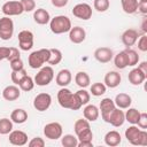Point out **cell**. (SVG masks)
I'll use <instances>...</instances> for the list:
<instances>
[{
    "mask_svg": "<svg viewBox=\"0 0 147 147\" xmlns=\"http://www.w3.org/2000/svg\"><path fill=\"white\" fill-rule=\"evenodd\" d=\"M74 130L78 139L77 147H92L93 142V132L90 126V122L87 119H77L74 124Z\"/></svg>",
    "mask_w": 147,
    "mask_h": 147,
    "instance_id": "1",
    "label": "cell"
},
{
    "mask_svg": "<svg viewBox=\"0 0 147 147\" xmlns=\"http://www.w3.org/2000/svg\"><path fill=\"white\" fill-rule=\"evenodd\" d=\"M57 101L62 108H68L71 110H78L82 107V103L76 94L65 87H62L57 92Z\"/></svg>",
    "mask_w": 147,
    "mask_h": 147,
    "instance_id": "2",
    "label": "cell"
},
{
    "mask_svg": "<svg viewBox=\"0 0 147 147\" xmlns=\"http://www.w3.org/2000/svg\"><path fill=\"white\" fill-rule=\"evenodd\" d=\"M49 28L51 31L55 34H61V33H65L69 32L71 26V21L68 16L64 15H57L53 18H51L49 21Z\"/></svg>",
    "mask_w": 147,
    "mask_h": 147,
    "instance_id": "3",
    "label": "cell"
},
{
    "mask_svg": "<svg viewBox=\"0 0 147 147\" xmlns=\"http://www.w3.org/2000/svg\"><path fill=\"white\" fill-rule=\"evenodd\" d=\"M48 59H49V48H41L32 52L29 55L28 62L32 69H38L41 68L42 64L48 61Z\"/></svg>",
    "mask_w": 147,
    "mask_h": 147,
    "instance_id": "4",
    "label": "cell"
},
{
    "mask_svg": "<svg viewBox=\"0 0 147 147\" xmlns=\"http://www.w3.org/2000/svg\"><path fill=\"white\" fill-rule=\"evenodd\" d=\"M54 78V70L51 65H46L42 67L38 74L34 77V84H37L38 86H46L48 85Z\"/></svg>",
    "mask_w": 147,
    "mask_h": 147,
    "instance_id": "5",
    "label": "cell"
},
{
    "mask_svg": "<svg viewBox=\"0 0 147 147\" xmlns=\"http://www.w3.org/2000/svg\"><path fill=\"white\" fill-rule=\"evenodd\" d=\"M14 34V22L9 16L0 18V39L9 40Z\"/></svg>",
    "mask_w": 147,
    "mask_h": 147,
    "instance_id": "6",
    "label": "cell"
},
{
    "mask_svg": "<svg viewBox=\"0 0 147 147\" xmlns=\"http://www.w3.org/2000/svg\"><path fill=\"white\" fill-rule=\"evenodd\" d=\"M1 11L5 14V16H16V15H21L24 11V9H23L21 1L11 0V1H7L2 5Z\"/></svg>",
    "mask_w": 147,
    "mask_h": 147,
    "instance_id": "7",
    "label": "cell"
},
{
    "mask_svg": "<svg viewBox=\"0 0 147 147\" xmlns=\"http://www.w3.org/2000/svg\"><path fill=\"white\" fill-rule=\"evenodd\" d=\"M62 132H63L62 125L57 122H52L44 126V134L46 138H48L51 140H56V139L61 138Z\"/></svg>",
    "mask_w": 147,
    "mask_h": 147,
    "instance_id": "8",
    "label": "cell"
},
{
    "mask_svg": "<svg viewBox=\"0 0 147 147\" xmlns=\"http://www.w3.org/2000/svg\"><path fill=\"white\" fill-rule=\"evenodd\" d=\"M72 15L77 18L87 21L92 17V7L88 3H85V2L77 3L72 8Z\"/></svg>",
    "mask_w": 147,
    "mask_h": 147,
    "instance_id": "9",
    "label": "cell"
},
{
    "mask_svg": "<svg viewBox=\"0 0 147 147\" xmlns=\"http://www.w3.org/2000/svg\"><path fill=\"white\" fill-rule=\"evenodd\" d=\"M52 103V96L48 93H39L34 100H33V107L38 111H45L51 107Z\"/></svg>",
    "mask_w": 147,
    "mask_h": 147,
    "instance_id": "10",
    "label": "cell"
},
{
    "mask_svg": "<svg viewBox=\"0 0 147 147\" xmlns=\"http://www.w3.org/2000/svg\"><path fill=\"white\" fill-rule=\"evenodd\" d=\"M33 46V33L29 30H22L18 33V47L22 51H29Z\"/></svg>",
    "mask_w": 147,
    "mask_h": 147,
    "instance_id": "11",
    "label": "cell"
},
{
    "mask_svg": "<svg viewBox=\"0 0 147 147\" xmlns=\"http://www.w3.org/2000/svg\"><path fill=\"white\" fill-rule=\"evenodd\" d=\"M9 142L14 146H24L28 144V134L21 130H11L9 133Z\"/></svg>",
    "mask_w": 147,
    "mask_h": 147,
    "instance_id": "12",
    "label": "cell"
},
{
    "mask_svg": "<svg viewBox=\"0 0 147 147\" xmlns=\"http://www.w3.org/2000/svg\"><path fill=\"white\" fill-rule=\"evenodd\" d=\"M125 122V115L123 113V110H121L119 108H115L108 116V119H107V123L111 124L113 126L115 127H119L124 124Z\"/></svg>",
    "mask_w": 147,
    "mask_h": 147,
    "instance_id": "13",
    "label": "cell"
},
{
    "mask_svg": "<svg viewBox=\"0 0 147 147\" xmlns=\"http://www.w3.org/2000/svg\"><path fill=\"white\" fill-rule=\"evenodd\" d=\"M113 56H114V53L108 47H99L94 52V57L100 63H108V62H110Z\"/></svg>",
    "mask_w": 147,
    "mask_h": 147,
    "instance_id": "14",
    "label": "cell"
},
{
    "mask_svg": "<svg viewBox=\"0 0 147 147\" xmlns=\"http://www.w3.org/2000/svg\"><path fill=\"white\" fill-rule=\"evenodd\" d=\"M115 108H116L115 102H114V100H111L110 98H105V99L101 100L99 110H101V116H102V119H103L105 122H107L109 114H110Z\"/></svg>",
    "mask_w": 147,
    "mask_h": 147,
    "instance_id": "15",
    "label": "cell"
},
{
    "mask_svg": "<svg viewBox=\"0 0 147 147\" xmlns=\"http://www.w3.org/2000/svg\"><path fill=\"white\" fill-rule=\"evenodd\" d=\"M86 32L82 26H74L69 31V39L74 44H80L85 40Z\"/></svg>",
    "mask_w": 147,
    "mask_h": 147,
    "instance_id": "16",
    "label": "cell"
},
{
    "mask_svg": "<svg viewBox=\"0 0 147 147\" xmlns=\"http://www.w3.org/2000/svg\"><path fill=\"white\" fill-rule=\"evenodd\" d=\"M138 37H139V33L136 29H127L122 34V42L124 44V46L131 47L137 42Z\"/></svg>",
    "mask_w": 147,
    "mask_h": 147,
    "instance_id": "17",
    "label": "cell"
},
{
    "mask_svg": "<svg viewBox=\"0 0 147 147\" xmlns=\"http://www.w3.org/2000/svg\"><path fill=\"white\" fill-rule=\"evenodd\" d=\"M21 90L16 85H8L2 91V98L7 101H15L20 98Z\"/></svg>",
    "mask_w": 147,
    "mask_h": 147,
    "instance_id": "18",
    "label": "cell"
},
{
    "mask_svg": "<svg viewBox=\"0 0 147 147\" xmlns=\"http://www.w3.org/2000/svg\"><path fill=\"white\" fill-rule=\"evenodd\" d=\"M146 77H147V75H145L139 68H134V69H132V70L129 72L127 79H129V82H130L132 85L138 86V85H140V84H142V83L145 82Z\"/></svg>",
    "mask_w": 147,
    "mask_h": 147,
    "instance_id": "19",
    "label": "cell"
},
{
    "mask_svg": "<svg viewBox=\"0 0 147 147\" xmlns=\"http://www.w3.org/2000/svg\"><path fill=\"white\" fill-rule=\"evenodd\" d=\"M71 79H72V75H71L70 70L62 69L57 72V75L55 77V83L61 87H65L71 83Z\"/></svg>",
    "mask_w": 147,
    "mask_h": 147,
    "instance_id": "20",
    "label": "cell"
},
{
    "mask_svg": "<svg viewBox=\"0 0 147 147\" xmlns=\"http://www.w3.org/2000/svg\"><path fill=\"white\" fill-rule=\"evenodd\" d=\"M122 77L117 71H109L105 76V85L110 88H115L121 84Z\"/></svg>",
    "mask_w": 147,
    "mask_h": 147,
    "instance_id": "21",
    "label": "cell"
},
{
    "mask_svg": "<svg viewBox=\"0 0 147 147\" xmlns=\"http://www.w3.org/2000/svg\"><path fill=\"white\" fill-rule=\"evenodd\" d=\"M33 20H34L36 23H38V24H40V25H45V24L49 23V21H51V15H49V13H48L46 9H44V8H38V9H36L34 13H33Z\"/></svg>",
    "mask_w": 147,
    "mask_h": 147,
    "instance_id": "22",
    "label": "cell"
},
{
    "mask_svg": "<svg viewBox=\"0 0 147 147\" xmlns=\"http://www.w3.org/2000/svg\"><path fill=\"white\" fill-rule=\"evenodd\" d=\"M83 115L85 117V119H87L88 122H95L99 118L100 115V110L96 106L94 105H87L84 109H83Z\"/></svg>",
    "mask_w": 147,
    "mask_h": 147,
    "instance_id": "23",
    "label": "cell"
},
{
    "mask_svg": "<svg viewBox=\"0 0 147 147\" xmlns=\"http://www.w3.org/2000/svg\"><path fill=\"white\" fill-rule=\"evenodd\" d=\"M114 102H115V106L118 107L119 109H127L132 103V99L126 93H118L115 96Z\"/></svg>",
    "mask_w": 147,
    "mask_h": 147,
    "instance_id": "24",
    "label": "cell"
},
{
    "mask_svg": "<svg viewBox=\"0 0 147 147\" xmlns=\"http://www.w3.org/2000/svg\"><path fill=\"white\" fill-rule=\"evenodd\" d=\"M122 141V138H121V134L119 132L113 130V131H109L106 133L105 136V142L106 145L110 146V147H115V146H118Z\"/></svg>",
    "mask_w": 147,
    "mask_h": 147,
    "instance_id": "25",
    "label": "cell"
},
{
    "mask_svg": "<svg viewBox=\"0 0 147 147\" xmlns=\"http://www.w3.org/2000/svg\"><path fill=\"white\" fill-rule=\"evenodd\" d=\"M10 119L13 123H16V124H22L24 123L26 119H28V113L22 109V108H17V109H14L10 114Z\"/></svg>",
    "mask_w": 147,
    "mask_h": 147,
    "instance_id": "26",
    "label": "cell"
},
{
    "mask_svg": "<svg viewBox=\"0 0 147 147\" xmlns=\"http://www.w3.org/2000/svg\"><path fill=\"white\" fill-rule=\"evenodd\" d=\"M141 129L136 126V124H132L131 126H129L126 130H125V138L127 139L129 142H131L132 145H136V141L139 137V133H140Z\"/></svg>",
    "mask_w": 147,
    "mask_h": 147,
    "instance_id": "27",
    "label": "cell"
},
{
    "mask_svg": "<svg viewBox=\"0 0 147 147\" xmlns=\"http://www.w3.org/2000/svg\"><path fill=\"white\" fill-rule=\"evenodd\" d=\"M75 82H76V84L79 87L85 88V87H87L90 85L91 79H90V76L87 75V72H85V71H78L76 74V76H75Z\"/></svg>",
    "mask_w": 147,
    "mask_h": 147,
    "instance_id": "28",
    "label": "cell"
},
{
    "mask_svg": "<svg viewBox=\"0 0 147 147\" xmlns=\"http://www.w3.org/2000/svg\"><path fill=\"white\" fill-rule=\"evenodd\" d=\"M114 63H115V67L117 69H125L127 67V57H126L125 51H122L115 55Z\"/></svg>",
    "mask_w": 147,
    "mask_h": 147,
    "instance_id": "29",
    "label": "cell"
},
{
    "mask_svg": "<svg viewBox=\"0 0 147 147\" xmlns=\"http://www.w3.org/2000/svg\"><path fill=\"white\" fill-rule=\"evenodd\" d=\"M138 0H121L122 8L126 14H133L138 8Z\"/></svg>",
    "mask_w": 147,
    "mask_h": 147,
    "instance_id": "30",
    "label": "cell"
},
{
    "mask_svg": "<svg viewBox=\"0 0 147 147\" xmlns=\"http://www.w3.org/2000/svg\"><path fill=\"white\" fill-rule=\"evenodd\" d=\"M61 61H62L61 51L57 48H49V59H48L47 63L51 65H55V64H59Z\"/></svg>",
    "mask_w": 147,
    "mask_h": 147,
    "instance_id": "31",
    "label": "cell"
},
{
    "mask_svg": "<svg viewBox=\"0 0 147 147\" xmlns=\"http://www.w3.org/2000/svg\"><path fill=\"white\" fill-rule=\"evenodd\" d=\"M18 85V87H20V90H22V91H24V92H29V91H31L33 87H34V80L30 77V76H25V77H23L22 79H21V82L17 84Z\"/></svg>",
    "mask_w": 147,
    "mask_h": 147,
    "instance_id": "32",
    "label": "cell"
},
{
    "mask_svg": "<svg viewBox=\"0 0 147 147\" xmlns=\"http://www.w3.org/2000/svg\"><path fill=\"white\" fill-rule=\"evenodd\" d=\"M124 115H125V121H127L131 124H137V122L139 119V116H140V111L136 108H130L129 107Z\"/></svg>",
    "mask_w": 147,
    "mask_h": 147,
    "instance_id": "33",
    "label": "cell"
},
{
    "mask_svg": "<svg viewBox=\"0 0 147 147\" xmlns=\"http://www.w3.org/2000/svg\"><path fill=\"white\" fill-rule=\"evenodd\" d=\"M125 53H126V57H127V67H134L136 64H138L139 55L134 49H131L127 47L125 49Z\"/></svg>",
    "mask_w": 147,
    "mask_h": 147,
    "instance_id": "34",
    "label": "cell"
},
{
    "mask_svg": "<svg viewBox=\"0 0 147 147\" xmlns=\"http://www.w3.org/2000/svg\"><path fill=\"white\" fill-rule=\"evenodd\" d=\"M106 91H107V86L103 83H94L91 85V88H90L91 94L94 96H101L106 93Z\"/></svg>",
    "mask_w": 147,
    "mask_h": 147,
    "instance_id": "35",
    "label": "cell"
},
{
    "mask_svg": "<svg viewBox=\"0 0 147 147\" xmlns=\"http://www.w3.org/2000/svg\"><path fill=\"white\" fill-rule=\"evenodd\" d=\"M61 144L64 147H77L78 139L74 134H64L63 137H61Z\"/></svg>",
    "mask_w": 147,
    "mask_h": 147,
    "instance_id": "36",
    "label": "cell"
},
{
    "mask_svg": "<svg viewBox=\"0 0 147 147\" xmlns=\"http://www.w3.org/2000/svg\"><path fill=\"white\" fill-rule=\"evenodd\" d=\"M13 130V122L9 118L0 119V134H9Z\"/></svg>",
    "mask_w": 147,
    "mask_h": 147,
    "instance_id": "37",
    "label": "cell"
},
{
    "mask_svg": "<svg viewBox=\"0 0 147 147\" xmlns=\"http://www.w3.org/2000/svg\"><path fill=\"white\" fill-rule=\"evenodd\" d=\"M109 6H110L109 0H94V2H93L94 9L98 10L99 13H103V11L108 10Z\"/></svg>",
    "mask_w": 147,
    "mask_h": 147,
    "instance_id": "38",
    "label": "cell"
},
{
    "mask_svg": "<svg viewBox=\"0 0 147 147\" xmlns=\"http://www.w3.org/2000/svg\"><path fill=\"white\" fill-rule=\"evenodd\" d=\"M26 75H28V74H26V70L23 68V69L16 70V71H11L10 78H11V82H13L15 85H17V84L21 82V79H22L23 77H25Z\"/></svg>",
    "mask_w": 147,
    "mask_h": 147,
    "instance_id": "39",
    "label": "cell"
},
{
    "mask_svg": "<svg viewBox=\"0 0 147 147\" xmlns=\"http://www.w3.org/2000/svg\"><path fill=\"white\" fill-rule=\"evenodd\" d=\"M76 96L78 98V100L80 101V103H82V106L83 105H87L88 103V101H90V98H91V95H90V93L85 90V88H82V90H78L76 93Z\"/></svg>",
    "mask_w": 147,
    "mask_h": 147,
    "instance_id": "40",
    "label": "cell"
},
{
    "mask_svg": "<svg viewBox=\"0 0 147 147\" xmlns=\"http://www.w3.org/2000/svg\"><path fill=\"white\" fill-rule=\"evenodd\" d=\"M22 6H23V9L24 11H32L36 9V2L34 0H20Z\"/></svg>",
    "mask_w": 147,
    "mask_h": 147,
    "instance_id": "41",
    "label": "cell"
},
{
    "mask_svg": "<svg viewBox=\"0 0 147 147\" xmlns=\"http://www.w3.org/2000/svg\"><path fill=\"white\" fill-rule=\"evenodd\" d=\"M146 145H147V132H146V130L141 129L134 146H146Z\"/></svg>",
    "mask_w": 147,
    "mask_h": 147,
    "instance_id": "42",
    "label": "cell"
},
{
    "mask_svg": "<svg viewBox=\"0 0 147 147\" xmlns=\"http://www.w3.org/2000/svg\"><path fill=\"white\" fill-rule=\"evenodd\" d=\"M28 146H29V147H44V146H45V141H44L42 138L36 137V138H32V139L28 142Z\"/></svg>",
    "mask_w": 147,
    "mask_h": 147,
    "instance_id": "43",
    "label": "cell"
},
{
    "mask_svg": "<svg viewBox=\"0 0 147 147\" xmlns=\"http://www.w3.org/2000/svg\"><path fill=\"white\" fill-rule=\"evenodd\" d=\"M9 64H10V69H11V71H16V70H20V69H23V68H24V64H23V61L21 60V57L10 61Z\"/></svg>",
    "mask_w": 147,
    "mask_h": 147,
    "instance_id": "44",
    "label": "cell"
},
{
    "mask_svg": "<svg viewBox=\"0 0 147 147\" xmlns=\"http://www.w3.org/2000/svg\"><path fill=\"white\" fill-rule=\"evenodd\" d=\"M137 124L142 130L147 129V114L146 113H140V116H139V119H138Z\"/></svg>",
    "mask_w": 147,
    "mask_h": 147,
    "instance_id": "45",
    "label": "cell"
},
{
    "mask_svg": "<svg viewBox=\"0 0 147 147\" xmlns=\"http://www.w3.org/2000/svg\"><path fill=\"white\" fill-rule=\"evenodd\" d=\"M138 48L141 51V52H146L147 51V36L144 34L139 38L138 40Z\"/></svg>",
    "mask_w": 147,
    "mask_h": 147,
    "instance_id": "46",
    "label": "cell"
},
{
    "mask_svg": "<svg viewBox=\"0 0 147 147\" xmlns=\"http://www.w3.org/2000/svg\"><path fill=\"white\" fill-rule=\"evenodd\" d=\"M10 48V53H9V56H8V61L10 62V61H13V60H16V59H20V51H18V48H16V47H9Z\"/></svg>",
    "mask_w": 147,
    "mask_h": 147,
    "instance_id": "47",
    "label": "cell"
},
{
    "mask_svg": "<svg viewBox=\"0 0 147 147\" xmlns=\"http://www.w3.org/2000/svg\"><path fill=\"white\" fill-rule=\"evenodd\" d=\"M9 53H10L9 47H0V61H2L5 59H8Z\"/></svg>",
    "mask_w": 147,
    "mask_h": 147,
    "instance_id": "48",
    "label": "cell"
},
{
    "mask_svg": "<svg viewBox=\"0 0 147 147\" xmlns=\"http://www.w3.org/2000/svg\"><path fill=\"white\" fill-rule=\"evenodd\" d=\"M51 1H52V5H53L54 7H56V8H62V7H64V6L68 5V1H69V0H51Z\"/></svg>",
    "mask_w": 147,
    "mask_h": 147,
    "instance_id": "49",
    "label": "cell"
},
{
    "mask_svg": "<svg viewBox=\"0 0 147 147\" xmlns=\"http://www.w3.org/2000/svg\"><path fill=\"white\" fill-rule=\"evenodd\" d=\"M137 10H139L141 14H147V1H139Z\"/></svg>",
    "mask_w": 147,
    "mask_h": 147,
    "instance_id": "50",
    "label": "cell"
},
{
    "mask_svg": "<svg viewBox=\"0 0 147 147\" xmlns=\"http://www.w3.org/2000/svg\"><path fill=\"white\" fill-rule=\"evenodd\" d=\"M138 68H139V69H140L145 75H147V62H145V61H144V62H141V63L138 65Z\"/></svg>",
    "mask_w": 147,
    "mask_h": 147,
    "instance_id": "51",
    "label": "cell"
},
{
    "mask_svg": "<svg viewBox=\"0 0 147 147\" xmlns=\"http://www.w3.org/2000/svg\"><path fill=\"white\" fill-rule=\"evenodd\" d=\"M146 23H147V18H144V21H142V25H141V29H142V31L146 33L147 32V25H146Z\"/></svg>",
    "mask_w": 147,
    "mask_h": 147,
    "instance_id": "52",
    "label": "cell"
},
{
    "mask_svg": "<svg viewBox=\"0 0 147 147\" xmlns=\"http://www.w3.org/2000/svg\"><path fill=\"white\" fill-rule=\"evenodd\" d=\"M140 1H147V0H140Z\"/></svg>",
    "mask_w": 147,
    "mask_h": 147,
    "instance_id": "53",
    "label": "cell"
}]
</instances>
